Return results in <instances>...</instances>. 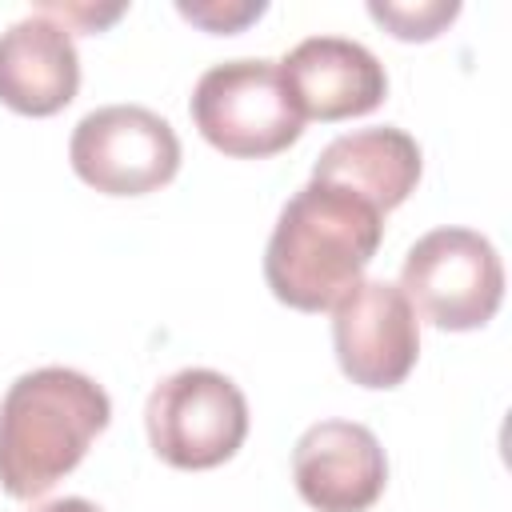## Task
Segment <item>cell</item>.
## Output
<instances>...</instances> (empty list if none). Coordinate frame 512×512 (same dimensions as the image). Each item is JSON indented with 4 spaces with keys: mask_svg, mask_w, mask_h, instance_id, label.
Wrapping results in <instances>:
<instances>
[{
    "mask_svg": "<svg viewBox=\"0 0 512 512\" xmlns=\"http://www.w3.org/2000/svg\"><path fill=\"white\" fill-rule=\"evenodd\" d=\"M280 64V76L304 120H348L388 96V72L372 48L348 36H304Z\"/></svg>",
    "mask_w": 512,
    "mask_h": 512,
    "instance_id": "9c48e42d",
    "label": "cell"
},
{
    "mask_svg": "<svg viewBox=\"0 0 512 512\" xmlns=\"http://www.w3.org/2000/svg\"><path fill=\"white\" fill-rule=\"evenodd\" d=\"M144 428L164 464L216 468L248 436V400L216 368H180L148 392Z\"/></svg>",
    "mask_w": 512,
    "mask_h": 512,
    "instance_id": "5b68a950",
    "label": "cell"
},
{
    "mask_svg": "<svg viewBox=\"0 0 512 512\" xmlns=\"http://www.w3.org/2000/svg\"><path fill=\"white\" fill-rule=\"evenodd\" d=\"M36 12H48L56 16L68 32L72 28H88V32H100L104 24H112L116 16H124V4H108V8H96V4H60V0H44L36 4Z\"/></svg>",
    "mask_w": 512,
    "mask_h": 512,
    "instance_id": "5bb4252c",
    "label": "cell"
},
{
    "mask_svg": "<svg viewBox=\"0 0 512 512\" xmlns=\"http://www.w3.org/2000/svg\"><path fill=\"white\" fill-rule=\"evenodd\" d=\"M68 160L76 176L104 196H144L176 176L180 140L172 124L144 104H104L72 128Z\"/></svg>",
    "mask_w": 512,
    "mask_h": 512,
    "instance_id": "8992f818",
    "label": "cell"
},
{
    "mask_svg": "<svg viewBox=\"0 0 512 512\" xmlns=\"http://www.w3.org/2000/svg\"><path fill=\"white\" fill-rule=\"evenodd\" d=\"M192 120L200 136L224 156H276L304 132L280 64L264 56H240L212 64L192 88Z\"/></svg>",
    "mask_w": 512,
    "mask_h": 512,
    "instance_id": "3957f363",
    "label": "cell"
},
{
    "mask_svg": "<svg viewBox=\"0 0 512 512\" xmlns=\"http://www.w3.org/2000/svg\"><path fill=\"white\" fill-rule=\"evenodd\" d=\"M384 240V212L348 188L308 180L280 208L264 248V280L300 312L332 308Z\"/></svg>",
    "mask_w": 512,
    "mask_h": 512,
    "instance_id": "6da1fadb",
    "label": "cell"
},
{
    "mask_svg": "<svg viewBox=\"0 0 512 512\" xmlns=\"http://www.w3.org/2000/svg\"><path fill=\"white\" fill-rule=\"evenodd\" d=\"M32 512H100L92 500L84 496H60V500H48V504H36Z\"/></svg>",
    "mask_w": 512,
    "mask_h": 512,
    "instance_id": "9a60e30c",
    "label": "cell"
},
{
    "mask_svg": "<svg viewBox=\"0 0 512 512\" xmlns=\"http://www.w3.org/2000/svg\"><path fill=\"white\" fill-rule=\"evenodd\" d=\"M312 180L348 188L376 212H388L404 204L420 180V144L396 124L356 128L320 148Z\"/></svg>",
    "mask_w": 512,
    "mask_h": 512,
    "instance_id": "8fae6325",
    "label": "cell"
},
{
    "mask_svg": "<svg viewBox=\"0 0 512 512\" xmlns=\"http://www.w3.org/2000/svg\"><path fill=\"white\" fill-rule=\"evenodd\" d=\"M108 420V392L76 368L48 364L16 376L0 400V488L16 500L44 496L84 460Z\"/></svg>",
    "mask_w": 512,
    "mask_h": 512,
    "instance_id": "7a4b0ae2",
    "label": "cell"
},
{
    "mask_svg": "<svg viewBox=\"0 0 512 512\" xmlns=\"http://www.w3.org/2000/svg\"><path fill=\"white\" fill-rule=\"evenodd\" d=\"M76 88L80 56L56 16L28 12L0 32V104L24 116H52L72 104Z\"/></svg>",
    "mask_w": 512,
    "mask_h": 512,
    "instance_id": "30bf717a",
    "label": "cell"
},
{
    "mask_svg": "<svg viewBox=\"0 0 512 512\" xmlns=\"http://www.w3.org/2000/svg\"><path fill=\"white\" fill-rule=\"evenodd\" d=\"M460 12L456 0H368V16L400 40H432Z\"/></svg>",
    "mask_w": 512,
    "mask_h": 512,
    "instance_id": "7c38bea8",
    "label": "cell"
},
{
    "mask_svg": "<svg viewBox=\"0 0 512 512\" xmlns=\"http://www.w3.org/2000/svg\"><path fill=\"white\" fill-rule=\"evenodd\" d=\"M332 348L360 388H396L420 352L416 308L388 280H356L332 304Z\"/></svg>",
    "mask_w": 512,
    "mask_h": 512,
    "instance_id": "52a82bcc",
    "label": "cell"
},
{
    "mask_svg": "<svg viewBox=\"0 0 512 512\" xmlns=\"http://www.w3.org/2000/svg\"><path fill=\"white\" fill-rule=\"evenodd\" d=\"M400 292L436 328L472 332L488 324L504 300V264L488 236L472 228H432L404 256Z\"/></svg>",
    "mask_w": 512,
    "mask_h": 512,
    "instance_id": "277c9868",
    "label": "cell"
},
{
    "mask_svg": "<svg viewBox=\"0 0 512 512\" xmlns=\"http://www.w3.org/2000/svg\"><path fill=\"white\" fill-rule=\"evenodd\" d=\"M292 480L316 512H364L384 492L388 460L368 424L320 420L292 448Z\"/></svg>",
    "mask_w": 512,
    "mask_h": 512,
    "instance_id": "ba28073f",
    "label": "cell"
},
{
    "mask_svg": "<svg viewBox=\"0 0 512 512\" xmlns=\"http://www.w3.org/2000/svg\"><path fill=\"white\" fill-rule=\"evenodd\" d=\"M264 0H180L176 12L208 32H236L244 24H252L256 16H264Z\"/></svg>",
    "mask_w": 512,
    "mask_h": 512,
    "instance_id": "4fadbf2b",
    "label": "cell"
}]
</instances>
